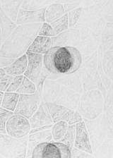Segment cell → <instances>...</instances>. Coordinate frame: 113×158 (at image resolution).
Returning <instances> with one entry per match:
<instances>
[{
  "instance_id": "cell-31",
  "label": "cell",
  "mask_w": 113,
  "mask_h": 158,
  "mask_svg": "<svg viewBox=\"0 0 113 158\" xmlns=\"http://www.w3.org/2000/svg\"><path fill=\"white\" fill-rule=\"evenodd\" d=\"M16 59L14 58L6 57V56H1V68H5L11 64Z\"/></svg>"
},
{
  "instance_id": "cell-21",
  "label": "cell",
  "mask_w": 113,
  "mask_h": 158,
  "mask_svg": "<svg viewBox=\"0 0 113 158\" xmlns=\"http://www.w3.org/2000/svg\"><path fill=\"white\" fill-rule=\"evenodd\" d=\"M76 136V125L75 124H72L69 125V128L67 130V133L65 135L62 139H61L60 141L58 142H62L65 143L70 148V149L72 150L73 145H74V138Z\"/></svg>"
},
{
  "instance_id": "cell-1",
  "label": "cell",
  "mask_w": 113,
  "mask_h": 158,
  "mask_svg": "<svg viewBox=\"0 0 113 158\" xmlns=\"http://www.w3.org/2000/svg\"><path fill=\"white\" fill-rule=\"evenodd\" d=\"M82 55L73 47H52L43 56V65L50 73H72L79 69Z\"/></svg>"
},
{
  "instance_id": "cell-29",
  "label": "cell",
  "mask_w": 113,
  "mask_h": 158,
  "mask_svg": "<svg viewBox=\"0 0 113 158\" xmlns=\"http://www.w3.org/2000/svg\"><path fill=\"white\" fill-rule=\"evenodd\" d=\"M47 143H40L36 145V146L34 148L33 150V153H32V157L33 158H38V157H43V150L47 145Z\"/></svg>"
},
{
  "instance_id": "cell-12",
  "label": "cell",
  "mask_w": 113,
  "mask_h": 158,
  "mask_svg": "<svg viewBox=\"0 0 113 158\" xmlns=\"http://www.w3.org/2000/svg\"><path fill=\"white\" fill-rule=\"evenodd\" d=\"M28 63V56L26 54H24L23 55L16 59V60L10 65L3 69L9 75L13 76L23 75L26 71Z\"/></svg>"
},
{
  "instance_id": "cell-20",
  "label": "cell",
  "mask_w": 113,
  "mask_h": 158,
  "mask_svg": "<svg viewBox=\"0 0 113 158\" xmlns=\"http://www.w3.org/2000/svg\"><path fill=\"white\" fill-rule=\"evenodd\" d=\"M43 157H56L62 158L60 150L56 146L55 142H48L43 150Z\"/></svg>"
},
{
  "instance_id": "cell-5",
  "label": "cell",
  "mask_w": 113,
  "mask_h": 158,
  "mask_svg": "<svg viewBox=\"0 0 113 158\" xmlns=\"http://www.w3.org/2000/svg\"><path fill=\"white\" fill-rule=\"evenodd\" d=\"M6 129L8 135L16 138H21L30 133L31 125L26 117L14 114L7 121Z\"/></svg>"
},
{
  "instance_id": "cell-24",
  "label": "cell",
  "mask_w": 113,
  "mask_h": 158,
  "mask_svg": "<svg viewBox=\"0 0 113 158\" xmlns=\"http://www.w3.org/2000/svg\"><path fill=\"white\" fill-rule=\"evenodd\" d=\"M38 35L47 36V37H55V35L52 28L50 23H43L42 24L40 30H39Z\"/></svg>"
},
{
  "instance_id": "cell-7",
  "label": "cell",
  "mask_w": 113,
  "mask_h": 158,
  "mask_svg": "<svg viewBox=\"0 0 113 158\" xmlns=\"http://www.w3.org/2000/svg\"><path fill=\"white\" fill-rule=\"evenodd\" d=\"M28 56V66L24 73V76L28 78L36 84L38 83L41 76L43 69V54L26 52Z\"/></svg>"
},
{
  "instance_id": "cell-15",
  "label": "cell",
  "mask_w": 113,
  "mask_h": 158,
  "mask_svg": "<svg viewBox=\"0 0 113 158\" xmlns=\"http://www.w3.org/2000/svg\"><path fill=\"white\" fill-rule=\"evenodd\" d=\"M20 94L16 92H5L1 102V107L14 112L18 104Z\"/></svg>"
},
{
  "instance_id": "cell-17",
  "label": "cell",
  "mask_w": 113,
  "mask_h": 158,
  "mask_svg": "<svg viewBox=\"0 0 113 158\" xmlns=\"http://www.w3.org/2000/svg\"><path fill=\"white\" fill-rule=\"evenodd\" d=\"M69 124L65 121L56 122L52 127V133L54 141H60L67 133Z\"/></svg>"
},
{
  "instance_id": "cell-11",
  "label": "cell",
  "mask_w": 113,
  "mask_h": 158,
  "mask_svg": "<svg viewBox=\"0 0 113 158\" xmlns=\"http://www.w3.org/2000/svg\"><path fill=\"white\" fill-rule=\"evenodd\" d=\"M52 48V39L50 37L38 35L31 43L27 52L45 54Z\"/></svg>"
},
{
  "instance_id": "cell-32",
  "label": "cell",
  "mask_w": 113,
  "mask_h": 158,
  "mask_svg": "<svg viewBox=\"0 0 113 158\" xmlns=\"http://www.w3.org/2000/svg\"><path fill=\"white\" fill-rule=\"evenodd\" d=\"M4 1H8V0H2V3H4Z\"/></svg>"
},
{
  "instance_id": "cell-8",
  "label": "cell",
  "mask_w": 113,
  "mask_h": 158,
  "mask_svg": "<svg viewBox=\"0 0 113 158\" xmlns=\"http://www.w3.org/2000/svg\"><path fill=\"white\" fill-rule=\"evenodd\" d=\"M74 147L89 154H92L93 150L90 144L89 135L84 122H80L76 124V136Z\"/></svg>"
},
{
  "instance_id": "cell-6",
  "label": "cell",
  "mask_w": 113,
  "mask_h": 158,
  "mask_svg": "<svg viewBox=\"0 0 113 158\" xmlns=\"http://www.w3.org/2000/svg\"><path fill=\"white\" fill-rule=\"evenodd\" d=\"M40 105V95L38 92L33 94H20L14 114L23 115L27 118H31Z\"/></svg>"
},
{
  "instance_id": "cell-27",
  "label": "cell",
  "mask_w": 113,
  "mask_h": 158,
  "mask_svg": "<svg viewBox=\"0 0 113 158\" xmlns=\"http://www.w3.org/2000/svg\"><path fill=\"white\" fill-rule=\"evenodd\" d=\"M54 142L60 149L61 155H62V158L72 157V150L70 149L69 147L62 142Z\"/></svg>"
},
{
  "instance_id": "cell-30",
  "label": "cell",
  "mask_w": 113,
  "mask_h": 158,
  "mask_svg": "<svg viewBox=\"0 0 113 158\" xmlns=\"http://www.w3.org/2000/svg\"><path fill=\"white\" fill-rule=\"evenodd\" d=\"M88 153L85 151H83L82 150L78 149L77 148H72V157H91L92 156L90 155H88Z\"/></svg>"
},
{
  "instance_id": "cell-9",
  "label": "cell",
  "mask_w": 113,
  "mask_h": 158,
  "mask_svg": "<svg viewBox=\"0 0 113 158\" xmlns=\"http://www.w3.org/2000/svg\"><path fill=\"white\" fill-rule=\"evenodd\" d=\"M45 8L33 11L21 9L18 14V19L16 20L17 24L42 23L45 21Z\"/></svg>"
},
{
  "instance_id": "cell-25",
  "label": "cell",
  "mask_w": 113,
  "mask_h": 158,
  "mask_svg": "<svg viewBox=\"0 0 113 158\" xmlns=\"http://www.w3.org/2000/svg\"><path fill=\"white\" fill-rule=\"evenodd\" d=\"M82 9L78 8L72 10V11H69L68 14L69 16V27H73L74 25L77 23L78 19L80 18L81 14H82Z\"/></svg>"
},
{
  "instance_id": "cell-2",
  "label": "cell",
  "mask_w": 113,
  "mask_h": 158,
  "mask_svg": "<svg viewBox=\"0 0 113 158\" xmlns=\"http://www.w3.org/2000/svg\"><path fill=\"white\" fill-rule=\"evenodd\" d=\"M41 26V23L19 26L14 33L2 43L1 51L5 50L12 46L13 49L6 57L16 59L23 55L24 52L28 51V48L35 40L36 35H38Z\"/></svg>"
},
{
  "instance_id": "cell-14",
  "label": "cell",
  "mask_w": 113,
  "mask_h": 158,
  "mask_svg": "<svg viewBox=\"0 0 113 158\" xmlns=\"http://www.w3.org/2000/svg\"><path fill=\"white\" fill-rule=\"evenodd\" d=\"M65 9L62 4H53L50 5L45 11V21L47 23H52L60 19L65 14Z\"/></svg>"
},
{
  "instance_id": "cell-26",
  "label": "cell",
  "mask_w": 113,
  "mask_h": 158,
  "mask_svg": "<svg viewBox=\"0 0 113 158\" xmlns=\"http://www.w3.org/2000/svg\"><path fill=\"white\" fill-rule=\"evenodd\" d=\"M24 78V76L20 75V76H16L14 77V80L12 81L10 85L9 86V88H7L6 92H16L19 88L20 87L21 84L23 81V79Z\"/></svg>"
},
{
  "instance_id": "cell-16",
  "label": "cell",
  "mask_w": 113,
  "mask_h": 158,
  "mask_svg": "<svg viewBox=\"0 0 113 158\" xmlns=\"http://www.w3.org/2000/svg\"><path fill=\"white\" fill-rule=\"evenodd\" d=\"M52 139V128H48V129L29 134L28 141L32 142L36 145L40 143L51 142Z\"/></svg>"
},
{
  "instance_id": "cell-3",
  "label": "cell",
  "mask_w": 113,
  "mask_h": 158,
  "mask_svg": "<svg viewBox=\"0 0 113 158\" xmlns=\"http://www.w3.org/2000/svg\"><path fill=\"white\" fill-rule=\"evenodd\" d=\"M29 136L21 138L12 137L6 133H1V155L5 158L26 157Z\"/></svg>"
},
{
  "instance_id": "cell-18",
  "label": "cell",
  "mask_w": 113,
  "mask_h": 158,
  "mask_svg": "<svg viewBox=\"0 0 113 158\" xmlns=\"http://www.w3.org/2000/svg\"><path fill=\"white\" fill-rule=\"evenodd\" d=\"M50 25L52 28L55 36L57 35L63 33L66 30L69 28V22L68 14H65L64 16L56 19V21L52 22Z\"/></svg>"
},
{
  "instance_id": "cell-13",
  "label": "cell",
  "mask_w": 113,
  "mask_h": 158,
  "mask_svg": "<svg viewBox=\"0 0 113 158\" xmlns=\"http://www.w3.org/2000/svg\"><path fill=\"white\" fill-rule=\"evenodd\" d=\"M16 28V24L11 21V19L7 16L3 9H1V39L2 44L6 40L7 38L10 35L14 28Z\"/></svg>"
},
{
  "instance_id": "cell-4",
  "label": "cell",
  "mask_w": 113,
  "mask_h": 158,
  "mask_svg": "<svg viewBox=\"0 0 113 158\" xmlns=\"http://www.w3.org/2000/svg\"><path fill=\"white\" fill-rule=\"evenodd\" d=\"M46 105L48 106L54 123L65 121L69 125H72L82 122L81 115L74 110L50 102H47Z\"/></svg>"
},
{
  "instance_id": "cell-19",
  "label": "cell",
  "mask_w": 113,
  "mask_h": 158,
  "mask_svg": "<svg viewBox=\"0 0 113 158\" xmlns=\"http://www.w3.org/2000/svg\"><path fill=\"white\" fill-rule=\"evenodd\" d=\"M36 92V86L33 81L30 80L28 78L24 76L23 81L21 84L20 87L17 90L16 93L19 94H23V95H27V94H33Z\"/></svg>"
},
{
  "instance_id": "cell-28",
  "label": "cell",
  "mask_w": 113,
  "mask_h": 158,
  "mask_svg": "<svg viewBox=\"0 0 113 158\" xmlns=\"http://www.w3.org/2000/svg\"><path fill=\"white\" fill-rule=\"evenodd\" d=\"M15 76L9 75V74L6 73L5 75L3 76H1V85H0V88H1V91L2 92H6L7 88L10 85L12 81Z\"/></svg>"
},
{
  "instance_id": "cell-23",
  "label": "cell",
  "mask_w": 113,
  "mask_h": 158,
  "mask_svg": "<svg viewBox=\"0 0 113 158\" xmlns=\"http://www.w3.org/2000/svg\"><path fill=\"white\" fill-rule=\"evenodd\" d=\"M20 4V3L18 2V0L14 2H9V4H6L5 6H2V9H5V13L6 15H9V18H11V19H13L14 21L16 20V17L17 14H18V8H19V5Z\"/></svg>"
},
{
  "instance_id": "cell-10",
  "label": "cell",
  "mask_w": 113,
  "mask_h": 158,
  "mask_svg": "<svg viewBox=\"0 0 113 158\" xmlns=\"http://www.w3.org/2000/svg\"><path fill=\"white\" fill-rule=\"evenodd\" d=\"M30 123L32 128L50 125L53 123L52 118L49 112L46 102H42L35 114L30 118Z\"/></svg>"
},
{
  "instance_id": "cell-22",
  "label": "cell",
  "mask_w": 113,
  "mask_h": 158,
  "mask_svg": "<svg viewBox=\"0 0 113 158\" xmlns=\"http://www.w3.org/2000/svg\"><path fill=\"white\" fill-rule=\"evenodd\" d=\"M14 114V112L12 111L1 107V110H0V132L1 133H7L6 129V122L9 118Z\"/></svg>"
}]
</instances>
